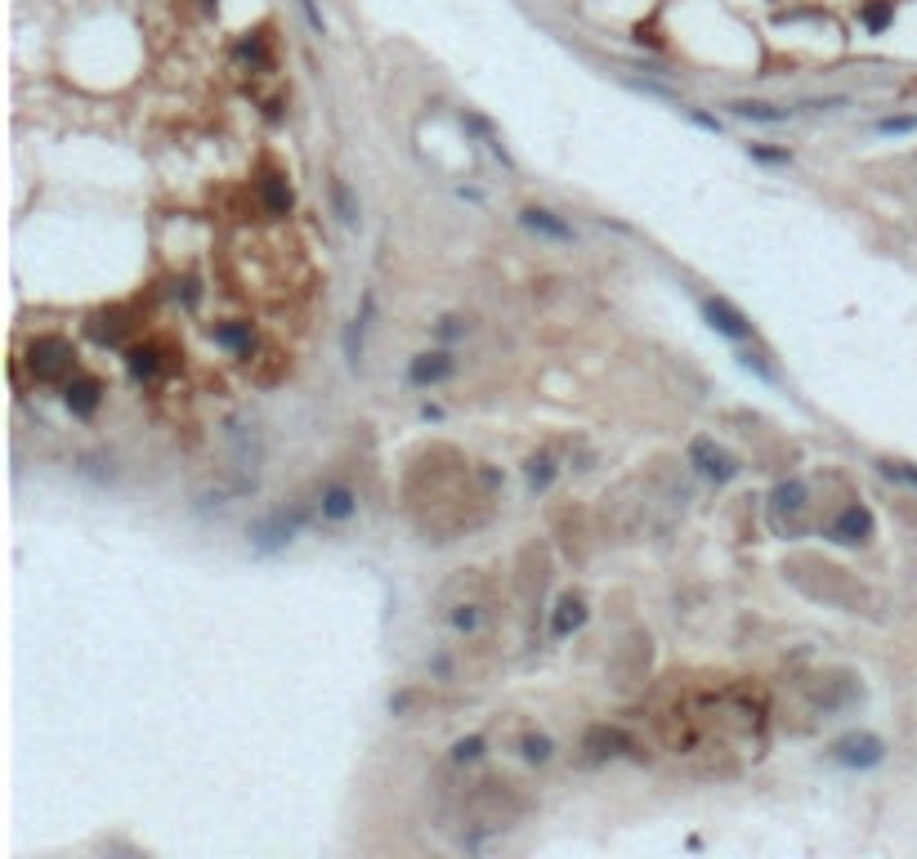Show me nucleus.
I'll list each match as a JSON object with an SVG mask.
<instances>
[{"label": "nucleus", "instance_id": "1", "mask_svg": "<svg viewBox=\"0 0 917 859\" xmlns=\"http://www.w3.org/2000/svg\"><path fill=\"white\" fill-rule=\"evenodd\" d=\"M318 506H310V501H291V506H277V510H268V515H260L255 524H251V550L255 555H277V550H286L295 537H300V528L310 524V515H314Z\"/></svg>", "mask_w": 917, "mask_h": 859}, {"label": "nucleus", "instance_id": "2", "mask_svg": "<svg viewBox=\"0 0 917 859\" xmlns=\"http://www.w3.org/2000/svg\"><path fill=\"white\" fill-rule=\"evenodd\" d=\"M23 363H28V372L41 381V385H68L72 376H77V345L68 341V336H37L32 345H28V354H23Z\"/></svg>", "mask_w": 917, "mask_h": 859}, {"label": "nucleus", "instance_id": "3", "mask_svg": "<svg viewBox=\"0 0 917 859\" xmlns=\"http://www.w3.org/2000/svg\"><path fill=\"white\" fill-rule=\"evenodd\" d=\"M805 510H810V488H805V479H797V475L779 479L774 492H770V506H765L770 528L783 533V537H801V533H805Z\"/></svg>", "mask_w": 917, "mask_h": 859}, {"label": "nucleus", "instance_id": "4", "mask_svg": "<svg viewBox=\"0 0 917 859\" xmlns=\"http://www.w3.org/2000/svg\"><path fill=\"white\" fill-rule=\"evenodd\" d=\"M828 761L841 765V770H877L886 761V743L872 730H850L828 747Z\"/></svg>", "mask_w": 917, "mask_h": 859}, {"label": "nucleus", "instance_id": "5", "mask_svg": "<svg viewBox=\"0 0 917 859\" xmlns=\"http://www.w3.org/2000/svg\"><path fill=\"white\" fill-rule=\"evenodd\" d=\"M872 533H877V519H872V510L859 506V501L841 506V510L823 524V537L837 541V546H863V541H872Z\"/></svg>", "mask_w": 917, "mask_h": 859}, {"label": "nucleus", "instance_id": "6", "mask_svg": "<svg viewBox=\"0 0 917 859\" xmlns=\"http://www.w3.org/2000/svg\"><path fill=\"white\" fill-rule=\"evenodd\" d=\"M690 466H694L707 483H730V479L743 470V461H739L734 452H725L716 439H694V443H690Z\"/></svg>", "mask_w": 917, "mask_h": 859}, {"label": "nucleus", "instance_id": "7", "mask_svg": "<svg viewBox=\"0 0 917 859\" xmlns=\"http://www.w3.org/2000/svg\"><path fill=\"white\" fill-rule=\"evenodd\" d=\"M703 318H707V327L716 332V336H725V341H752L756 336V327H752V318L739 310V305H730L725 296H707L703 301Z\"/></svg>", "mask_w": 917, "mask_h": 859}, {"label": "nucleus", "instance_id": "8", "mask_svg": "<svg viewBox=\"0 0 917 859\" xmlns=\"http://www.w3.org/2000/svg\"><path fill=\"white\" fill-rule=\"evenodd\" d=\"M452 372H457V359H452V350H425V354H417V359L408 363V385H417V390H430V385H443V381H452Z\"/></svg>", "mask_w": 917, "mask_h": 859}, {"label": "nucleus", "instance_id": "9", "mask_svg": "<svg viewBox=\"0 0 917 859\" xmlns=\"http://www.w3.org/2000/svg\"><path fill=\"white\" fill-rule=\"evenodd\" d=\"M582 752H586L591 761H614V756L636 752V743H632V734L618 730V725H591L586 739H582Z\"/></svg>", "mask_w": 917, "mask_h": 859}, {"label": "nucleus", "instance_id": "10", "mask_svg": "<svg viewBox=\"0 0 917 859\" xmlns=\"http://www.w3.org/2000/svg\"><path fill=\"white\" fill-rule=\"evenodd\" d=\"M318 515L323 519H332V524H345V519H354L359 515V492L345 483V479H327L323 488H318Z\"/></svg>", "mask_w": 917, "mask_h": 859}, {"label": "nucleus", "instance_id": "11", "mask_svg": "<svg viewBox=\"0 0 917 859\" xmlns=\"http://www.w3.org/2000/svg\"><path fill=\"white\" fill-rule=\"evenodd\" d=\"M519 224H524L528 233H537V237H546V242H559V246H568V242H577V233H573V224H568L564 215H555V211H546V206H524V211H519Z\"/></svg>", "mask_w": 917, "mask_h": 859}, {"label": "nucleus", "instance_id": "12", "mask_svg": "<svg viewBox=\"0 0 917 859\" xmlns=\"http://www.w3.org/2000/svg\"><path fill=\"white\" fill-rule=\"evenodd\" d=\"M228 443H233L237 466L255 475V466L264 461V439H260V425H255V421H246V417H242V421H228Z\"/></svg>", "mask_w": 917, "mask_h": 859}, {"label": "nucleus", "instance_id": "13", "mask_svg": "<svg viewBox=\"0 0 917 859\" xmlns=\"http://www.w3.org/2000/svg\"><path fill=\"white\" fill-rule=\"evenodd\" d=\"M90 336L99 341V345H108V350H117V345H126V336L135 332V323H130V314L126 310H99V314H90Z\"/></svg>", "mask_w": 917, "mask_h": 859}, {"label": "nucleus", "instance_id": "14", "mask_svg": "<svg viewBox=\"0 0 917 859\" xmlns=\"http://www.w3.org/2000/svg\"><path fill=\"white\" fill-rule=\"evenodd\" d=\"M63 403H68V412L72 417H95L99 412V403H103V381H95V376H72L68 385H63Z\"/></svg>", "mask_w": 917, "mask_h": 859}, {"label": "nucleus", "instance_id": "15", "mask_svg": "<svg viewBox=\"0 0 917 859\" xmlns=\"http://www.w3.org/2000/svg\"><path fill=\"white\" fill-rule=\"evenodd\" d=\"M586 618H591V614H586V600H582L577 591H568V596H559V600H555V614H550V636H555V640H568L573 632H582V627H586Z\"/></svg>", "mask_w": 917, "mask_h": 859}, {"label": "nucleus", "instance_id": "16", "mask_svg": "<svg viewBox=\"0 0 917 859\" xmlns=\"http://www.w3.org/2000/svg\"><path fill=\"white\" fill-rule=\"evenodd\" d=\"M372 314H376V296L363 292V310H359V314L350 318V327H345V363H350V368L363 363V336H368V327H372Z\"/></svg>", "mask_w": 917, "mask_h": 859}, {"label": "nucleus", "instance_id": "17", "mask_svg": "<svg viewBox=\"0 0 917 859\" xmlns=\"http://www.w3.org/2000/svg\"><path fill=\"white\" fill-rule=\"evenodd\" d=\"M260 206H264V215H273V219L291 211V184H286V175L268 170V175L260 179Z\"/></svg>", "mask_w": 917, "mask_h": 859}, {"label": "nucleus", "instance_id": "18", "mask_svg": "<svg viewBox=\"0 0 917 859\" xmlns=\"http://www.w3.org/2000/svg\"><path fill=\"white\" fill-rule=\"evenodd\" d=\"M555 475H559L555 457H550V452H533V457L524 461V483H528V497H541V492H550Z\"/></svg>", "mask_w": 917, "mask_h": 859}, {"label": "nucleus", "instance_id": "19", "mask_svg": "<svg viewBox=\"0 0 917 859\" xmlns=\"http://www.w3.org/2000/svg\"><path fill=\"white\" fill-rule=\"evenodd\" d=\"M448 627H452L457 636H475V632L483 627V605H479L475 596H466V600H448Z\"/></svg>", "mask_w": 917, "mask_h": 859}, {"label": "nucleus", "instance_id": "20", "mask_svg": "<svg viewBox=\"0 0 917 859\" xmlns=\"http://www.w3.org/2000/svg\"><path fill=\"white\" fill-rule=\"evenodd\" d=\"M211 341H215L219 350H228V354L246 359V354H251V345H255V332H251V323H219V327L211 332Z\"/></svg>", "mask_w": 917, "mask_h": 859}, {"label": "nucleus", "instance_id": "21", "mask_svg": "<svg viewBox=\"0 0 917 859\" xmlns=\"http://www.w3.org/2000/svg\"><path fill=\"white\" fill-rule=\"evenodd\" d=\"M126 372L135 381H157L161 376V350L157 345H130L126 350Z\"/></svg>", "mask_w": 917, "mask_h": 859}, {"label": "nucleus", "instance_id": "22", "mask_svg": "<svg viewBox=\"0 0 917 859\" xmlns=\"http://www.w3.org/2000/svg\"><path fill=\"white\" fill-rule=\"evenodd\" d=\"M730 112L748 117V121H765V126H779V121L792 117V108H774V103H761V99H739V103H730Z\"/></svg>", "mask_w": 917, "mask_h": 859}, {"label": "nucleus", "instance_id": "23", "mask_svg": "<svg viewBox=\"0 0 917 859\" xmlns=\"http://www.w3.org/2000/svg\"><path fill=\"white\" fill-rule=\"evenodd\" d=\"M859 23H863V32L881 37L895 23V0H863V5H859Z\"/></svg>", "mask_w": 917, "mask_h": 859}, {"label": "nucleus", "instance_id": "24", "mask_svg": "<svg viewBox=\"0 0 917 859\" xmlns=\"http://www.w3.org/2000/svg\"><path fill=\"white\" fill-rule=\"evenodd\" d=\"M332 211H336V219L345 224V228H354L359 224V202H354V193H350V184L345 179H332Z\"/></svg>", "mask_w": 917, "mask_h": 859}, {"label": "nucleus", "instance_id": "25", "mask_svg": "<svg viewBox=\"0 0 917 859\" xmlns=\"http://www.w3.org/2000/svg\"><path fill=\"white\" fill-rule=\"evenodd\" d=\"M519 756H524V761H533V765H546V761L555 756V739L533 730V734H524V739H519Z\"/></svg>", "mask_w": 917, "mask_h": 859}, {"label": "nucleus", "instance_id": "26", "mask_svg": "<svg viewBox=\"0 0 917 859\" xmlns=\"http://www.w3.org/2000/svg\"><path fill=\"white\" fill-rule=\"evenodd\" d=\"M877 470H881L886 479H895V483L917 488V466H913V461H890V457H881V461H877Z\"/></svg>", "mask_w": 917, "mask_h": 859}, {"label": "nucleus", "instance_id": "27", "mask_svg": "<svg viewBox=\"0 0 917 859\" xmlns=\"http://www.w3.org/2000/svg\"><path fill=\"white\" fill-rule=\"evenodd\" d=\"M748 157L761 166H792V148H765V144H748Z\"/></svg>", "mask_w": 917, "mask_h": 859}, {"label": "nucleus", "instance_id": "28", "mask_svg": "<svg viewBox=\"0 0 917 859\" xmlns=\"http://www.w3.org/2000/svg\"><path fill=\"white\" fill-rule=\"evenodd\" d=\"M483 747H488V743H483V734H470V739L452 743V761H457V765H466V761H479V756H483Z\"/></svg>", "mask_w": 917, "mask_h": 859}, {"label": "nucleus", "instance_id": "29", "mask_svg": "<svg viewBox=\"0 0 917 859\" xmlns=\"http://www.w3.org/2000/svg\"><path fill=\"white\" fill-rule=\"evenodd\" d=\"M466 332H470V323H466V318H457V314H448V318H439V323H434V336H439V341H461Z\"/></svg>", "mask_w": 917, "mask_h": 859}, {"label": "nucleus", "instance_id": "30", "mask_svg": "<svg viewBox=\"0 0 917 859\" xmlns=\"http://www.w3.org/2000/svg\"><path fill=\"white\" fill-rule=\"evenodd\" d=\"M877 135H913L917 130V117L908 112V117H881L877 126H872Z\"/></svg>", "mask_w": 917, "mask_h": 859}, {"label": "nucleus", "instance_id": "31", "mask_svg": "<svg viewBox=\"0 0 917 859\" xmlns=\"http://www.w3.org/2000/svg\"><path fill=\"white\" fill-rule=\"evenodd\" d=\"M739 363H743V368H748V372H756V376H761V381H770V385H774V381H779V376H774V368H770V363H765V354H752V350H743V354H739Z\"/></svg>", "mask_w": 917, "mask_h": 859}, {"label": "nucleus", "instance_id": "32", "mask_svg": "<svg viewBox=\"0 0 917 859\" xmlns=\"http://www.w3.org/2000/svg\"><path fill=\"white\" fill-rule=\"evenodd\" d=\"M237 54H242L251 68H268V50H264V41H260V37H255V41H242V45H237Z\"/></svg>", "mask_w": 917, "mask_h": 859}, {"label": "nucleus", "instance_id": "33", "mask_svg": "<svg viewBox=\"0 0 917 859\" xmlns=\"http://www.w3.org/2000/svg\"><path fill=\"white\" fill-rule=\"evenodd\" d=\"M108 461H112V457H108ZM108 461H103V457H81V466H77V470H81L86 479H99V483H112V475H117V470H99V466H108Z\"/></svg>", "mask_w": 917, "mask_h": 859}, {"label": "nucleus", "instance_id": "34", "mask_svg": "<svg viewBox=\"0 0 917 859\" xmlns=\"http://www.w3.org/2000/svg\"><path fill=\"white\" fill-rule=\"evenodd\" d=\"M685 117L698 126V130H707V135H721L725 126H721V117H707V112H698V108H685Z\"/></svg>", "mask_w": 917, "mask_h": 859}, {"label": "nucleus", "instance_id": "35", "mask_svg": "<svg viewBox=\"0 0 917 859\" xmlns=\"http://www.w3.org/2000/svg\"><path fill=\"white\" fill-rule=\"evenodd\" d=\"M300 10H304V19H310V28H314L318 37L327 32V23H323V14H318V5H314V0H300Z\"/></svg>", "mask_w": 917, "mask_h": 859}]
</instances>
